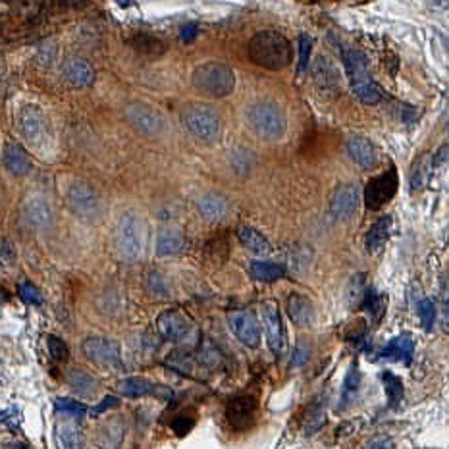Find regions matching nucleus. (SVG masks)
Segmentation results:
<instances>
[{"instance_id": "obj_1", "label": "nucleus", "mask_w": 449, "mask_h": 449, "mask_svg": "<svg viewBox=\"0 0 449 449\" xmlns=\"http://www.w3.org/2000/svg\"><path fill=\"white\" fill-rule=\"evenodd\" d=\"M249 58L261 68L278 71L291 64V43L278 32H261L249 41Z\"/></svg>"}, {"instance_id": "obj_2", "label": "nucleus", "mask_w": 449, "mask_h": 449, "mask_svg": "<svg viewBox=\"0 0 449 449\" xmlns=\"http://www.w3.org/2000/svg\"><path fill=\"white\" fill-rule=\"evenodd\" d=\"M343 64H345V71H347V78L351 81L353 95L359 101H363L364 104H376V102L382 101V89L372 79L366 56L359 48H345L343 50Z\"/></svg>"}, {"instance_id": "obj_3", "label": "nucleus", "mask_w": 449, "mask_h": 449, "mask_svg": "<svg viewBox=\"0 0 449 449\" xmlns=\"http://www.w3.org/2000/svg\"><path fill=\"white\" fill-rule=\"evenodd\" d=\"M249 127L256 137L264 141H276L286 133V114L276 102L258 101L249 106L247 112Z\"/></svg>"}, {"instance_id": "obj_4", "label": "nucleus", "mask_w": 449, "mask_h": 449, "mask_svg": "<svg viewBox=\"0 0 449 449\" xmlns=\"http://www.w3.org/2000/svg\"><path fill=\"white\" fill-rule=\"evenodd\" d=\"M181 122L186 130L197 141L202 143H214L222 133V120L216 110L209 104L191 102L181 110Z\"/></svg>"}, {"instance_id": "obj_5", "label": "nucleus", "mask_w": 449, "mask_h": 449, "mask_svg": "<svg viewBox=\"0 0 449 449\" xmlns=\"http://www.w3.org/2000/svg\"><path fill=\"white\" fill-rule=\"evenodd\" d=\"M193 87L201 93L222 99L232 93L235 87V74L224 62H205L193 71Z\"/></svg>"}, {"instance_id": "obj_6", "label": "nucleus", "mask_w": 449, "mask_h": 449, "mask_svg": "<svg viewBox=\"0 0 449 449\" xmlns=\"http://www.w3.org/2000/svg\"><path fill=\"white\" fill-rule=\"evenodd\" d=\"M114 251L120 261L133 263L141 256L143 251V232H141V220L133 212H124L118 218L114 228Z\"/></svg>"}, {"instance_id": "obj_7", "label": "nucleus", "mask_w": 449, "mask_h": 449, "mask_svg": "<svg viewBox=\"0 0 449 449\" xmlns=\"http://www.w3.org/2000/svg\"><path fill=\"white\" fill-rule=\"evenodd\" d=\"M68 209L85 222H97L102 216V201L95 187L87 181H74L66 191Z\"/></svg>"}, {"instance_id": "obj_8", "label": "nucleus", "mask_w": 449, "mask_h": 449, "mask_svg": "<svg viewBox=\"0 0 449 449\" xmlns=\"http://www.w3.org/2000/svg\"><path fill=\"white\" fill-rule=\"evenodd\" d=\"M124 118L135 132L143 133L147 137H158L166 127V120L163 114L147 102H127L124 109Z\"/></svg>"}, {"instance_id": "obj_9", "label": "nucleus", "mask_w": 449, "mask_h": 449, "mask_svg": "<svg viewBox=\"0 0 449 449\" xmlns=\"http://www.w3.org/2000/svg\"><path fill=\"white\" fill-rule=\"evenodd\" d=\"M20 132L33 147H43L50 139V127L45 112L37 104H25L18 116Z\"/></svg>"}, {"instance_id": "obj_10", "label": "nucleus", "mask_w": 449, "mask_h": 449, "mask_svg": "<svg viewBox=\"0 0 449 449\" xmlns=\"http://www.w3.org/2000/svg\"><path fill=\"white\" fill-rule=\"evenodd\" d=\"M156 328L163 338L170 341H184L193 333V320L181 309H168L158 315Z\"/></svg>"}, {"instance_id": "obj_11", "label": "nucleus", "mask_w": 449, "mask_h": 449, "mask_svg": "<svg viewBox=\"0 0 449 449\" xmlns=\"http://www.w3.org/2000/svg\"><path fill=\"white\" fill-rule=\"evenodd\" d=\"M81 351L91 363L101 364V366H120L122 364V347L116 340L87 338L81 343Z\"/></svg>"}, {"instance_id": "obj_12", "label": "nucleus", "mask_w": 449, "mask_h": 449, "mask_svg": "<svg viewBox=\"0 0 449 449\" xmlns=\"http://www.w3.org/2000/svg\"><path fill=\"white\" fill-rule=\"evenodd\" d=\"M261 312H263V324L264 330H266L268 347L274 355L279 357L286 349V336H284V324H282V317H279L278 303L264 301L261 305Z\"/></svg>"}, {"instance_id": "obj_13", "label": "nucleus", "mask_w": 449, "mask_h": 449, "mask_svg": "<svg viewBox=\"0 0 449 449\" xmlns=\"http://www.w3.org/2000/svg\"><path fill=\"white\" fill-rule=\"evenodd\" d=\"M228 326L233 336L247 347H256L261 341L258 320L251 310H232L228 312Z\"/></svg>"}, {"instance_id": "obj_14", "label": "nucleus", "mask_w": 449, "mask_h": 449, "mask_svg": "<svg viewBox=\"0 0 449 449\" xmlns=\"http://www.w3.org/2000/svg\"><path fill=\"white\" fill-rule=\"evenodd\" d=\"M397 191V174L395 170H387L382 176H376L368 181L364 191V201L371 210H378L386 202L392 201V197Z\"/></svg>"}, {"instance_id": "obj_15", "label": "nucleus", "mask_w": 449, "mask_h": 449, "mask_svg": "<svg viewBox=\"0 0 449 449\" xmlns=\"http://www.w3.org/2000/svg\"><path fill=\"white\" fill-rule=\"evenodd\" d=\"M116 389L124 397H145V395H155L158 399H170L172 389L166 386L155 384L148 378L143 376H130V378L120 380L116 384Z\"/></svg>"}, {"instance_id": "obj_16", "label": "nucleus", "mask_w": 449, "mask_h": 449, "mask_svg": "<svg viewBox=\"0 0 449 449\" xmlns=\"http://www.w3.org/2000/svg\"><path fill=\"white\" fill-rule=\"evenodd\" d=\"M359 201H361L359 187L353 184H343L333 191L332 199H330V214L338 220L349 218L359 207Z\"/></svg>"}, {"instance_id": "obj_17", "label": "nucleus", "mask_w": 449, "mask_h": 449, "mask_svg": "<svg viewBox=\"0 0 449 449\" xmlns=\"http://www.w3.org/2000/svg\"><path fill=\"white\" fill-rule=\"evenodd\" d=\"M256 403L251 395H237L233 397L232 401L228 403V409H226V417L228 422L235 430H247L253 418H255Z\"/></svg>"}, {"instance_id": "obj_18", "label": "nucleus", "mask_w": 449, "mask_h": 449, "mask_svg": "<svg viewBox=\"0 0 449 449\" xmlns=\"http://www.w3.org/2000/svg\"><path fill=\"white\" fill-rule=\"evenodd\" d=\"M64 78L70 83L71 87H78V89H85L91 87L95 81V70L91 64L87 62L85 58H79V56H70L66 58V62L62 66Z\"/></svg>"}, {"instance_id": "obj_19", "label": "nucleus", "mask_w": 449, "mask_h": 449, "mask_svg": "<svg viewBox=\"0 0 449 449\" xmlns=\"http://www.w3.org/2000/svg\"><path fill=\"white\" fill-rule=\"evenodd\" d=\"M197 210L202 216V220H207L210 224L222 222L228 212H230V202L224 195L220 193H205L199 197L197 201Z\"/></svg>"}, {"instance_id": "obj_20", "label": "nucleus", "mask_w": 449, "mask_h": 449, "mask_svg": "<svg viewBox=\"0 0 449 449\" xmlns=\"http://www.w3.org/2000/svg\"><path fill=\"white\" fill-rule=\"evenodd\" d=\"M347 153L364 170H372L378 164V153L371 141L363 135H353L347 139Z\"/></svg>"}, {"instance_id": "obj_21", "label": "nucleus", "mask_w": 449, "mask_h": 449, "mask_svg": "<svg viewBox=\"0 0 449 449\" xmlns=\"http://www.w3.org/2000/svg\"><path fill=\"white\" fill-rule=\"evenodd\" d=\"M186 245L187 241L184 232L179 228H174V226H166L156 235V253L160 256L179 255L186 249Z\"/></svg>"}, {"instance_id": "obj_22", "label": "nucleus", "mask_w": 449, "mask_h": 449, "mask_svg": "<svg viewBox=\"0 0 449 449\" xmlns=\"http://www.w3.org/2000/svg\"><path fill=\"white\" fill-rule=\"evenodd\" d=\"M2 163L4 168L14 174V176H25L32 170V158L29 153L25 151L20 143H10L4 148V155H2Z\"/></svg>"}, {"instance_id": "obj_23", "label": "nucleus", "mask_w": 449, "mask_h": 449, "mask_svg": "<svg viewBox=\"0 0 449 449\" xmlns=\"http://www.w3.org/2000/svg\"><path fill=\"white\" fill-rule=\"evenodd\" d=\"M24 216L35 228H47L53 222V210L43 197H32L24 202Z\"/></svg>"}, {"instance_id": "obj_24", "label": "nucleus", "mask_w": 449, "mask_h": 449, "mask_svg": "<svg viewBox=\"0 0 449 449\" xmlns=\"http://www.w3.org/2000/svg\"><path fill=\"white\" fill-rule=\"evenodd\" d=\"M392 232V216L378 218L374 224L368 228V232L364 235V247L368 253H378L380 249L386 245L387 237Z\"/></svg>"}, {"instance_id": "obj_25", "label": "nucleus", "mask_w": 449, "mask_h": 449, "mask_svg": "<svg viewBox=\"0 0 449 449\" xmlns=\"http://www.w3.org/2000/svg\"><path fill=\"white\" fill-rule=\"evenodd\" d=\"M286 309L289 318L293 320V324L297 326H309L312 320V303L301 293H291L287 297Z\"/></svg>"}, {"instance_id": "obj_26", "label": "nucleus", "mask_w": 449, "mask_h": 449, "mask_svg": "<svg viewBox=\"0 0 449 449\" xmlns=\"http://www.w3.org/2000/svg\"><path fill=\"white\" fill-rule=\"evenodd\" d=\"M237 240L243 247H247L255 255H268L272 251L270 241L264 237L263 233L255 230L253 226H240L237 228Z\"/></svg>"}, {"instance_id": "obj_27", "label": "nucleus", "mask_w": 449, "mask_h": 449, "mask_svg": "<svg viewBox=\"0 0 449 449\" xmlns=\"http://www.w3.org/2000/svg\"><path fill=\"white\" fill-rule=\"evenodd\" d=\"M312 78H315V83H317L322 91H333L340 79H338V71L333 68V64L324 58V56H318L317 62L312 66Z\"/></svg>"}, {"instance_id": "obj_28", "label": "nucleus", "mask_w": 449, "mask_h": 449, "mask_svg": "<svg viewBox=\"0 0 449 449\" xmlns=\"http://www.w3.org/2000/svg\"><path fill=\"white\" fill-rule=\"evenodd\" d=\"M130 45L133 47L135 53H139L145 58H160L166 53V47L160 39H156L153 35L147 33H137L130 39Z\"/></svg>"}, {"instance_id": "obj_29", "label": "nucleus", "mask_w": 449, "mask_h": 449, "mask_svg": "<svg viewBox=\"0 0 449 449\" xmlns=\"http://www.w3.org/2000/svg\"><path fill=\"white\" fill-rule=\"evenodd\" d=\"M413 351H415V343L410 340V336L409 333H401V336H397L394 340L387 341V345L380 353H382V357H387V359L410 361Z\"/></svg>"}, {"instance_id": "obj_30", "label": "nucleus", "mask_w": 449, "mask_h": 449, "mask_svg": "<svg viewBox=\"0 0 449 449\" xmlns=\"http://www.w3.org/2000/svg\"><path fill=\"white\" fill-rule=\"evenodd\" d=\"M249 272L258 282H276L286 276V268L272 261H253L249 266Z\"/></svg>"}, {"instance_id": "obj_31", "label": "nucleus", "mask_w": 449, "mask_h": 449, "mask_svg": "<svg viewBox=\"0 0 449 449\" xmlns=\"http://www.w3.org/2000/svg\"><path fill=\"white\" fill-rule=\"evenodd\" d=\"M66 380L71 389H76L81 395H91L97 389V380L83 368H70V372L66 374Z\"/></svg>"}, {"instance_id": "obj_32", "label": "nucleus", "mask_w": 449, "mask_h": 449, "mask_svg": "<svg viewBox=\"0 0 449 449\" xmlns=\"http://www.w3.org/2000/svg\"><path fill=\"white\" fill-rule=\"evenodd\" d=\"M326 422V399L318 397L315 403L310 405L307 410V418H305V432L315 434L318 432Z\"/></svg>"}, {"instance_id": "obj_33", "label": "nucleus", "mask_w": 449, "mask_h": 449, "mask_svg": "<svg viewBox=\"0 0 449 449\" xmlns=\"http://www.w3.org/2000/svg\"><path fill=\"white\" fill-rule=\"evenodd\" d=\"M58 441L62 449H85V438L76 426L64 424L58 428Z\"/></svg>"}, {"instance_id": "obj_34", "label": "nucleus", "mask_w": 449, "mask_h": 449, "mask_svg": "<svg viewBox=\"0 0 449 449\" xmlns=\"http://www.w3.org/2000/svg\"><path fill=\"white\" fill-rule=\"evenodd\" d=\"M382 382H384V392L387 395V401L392 407H397L403 399V382L399 376H395L394 372H384L382 374Z\"/></svg>"}, {"instance_id": "obj_35", "label": "nucleus", "mask_w": 449, "mask_h": 449, "mask_svg": "<svg viewBox=\"0 0 449 449\" xmlns=\"http://www.w3.org/2000/svg\"><path fill=\"white\" fill-rule=\"evenodd\" d=\"M166 364L172 366L174 371L181 372V374H187V376H195V368H197L193 359L187 355V353H179V351L170 353V357L166 359Z\"/></svg>"}, {"instance_id": "obj_36", "label": "nucleus", "mask_w": 449, "mask_h": 449, "mask_svg": "<svg viewBox=\"0 0 449 449\" xmlns=\"http://www.w3.org/2000/svg\"><path fill=\"white\" fill-rule=\"evenodd\" d=\"M359 384H361V374H359L357 364H353L349 368L345 382H343V389H341V401H345V405L355 397V394L359 392Z\"/></svg>"}, {"instance_id": "obj_37", "label": "nucleus", "mask_w": 449, "mask_h": 449, "mask_svg": "<svg viewBox=\"0 0 449 449\" xmlns=\"http://www.w3.org/2000/svg\"><path fill=\"white\" fill-rule=\"evenodd\" d=\"M55 407L58 413H62L66 417H83L87 413V407L81 401H74L68 397H58L55 401Z\"/></svg>"}, {"instance_id": "obj_38", "label": "nucleus", "mask_w": 449, "mask_h": 449, "mask_svg": "<svg viewBox=\"0 0 449 449\" xmlns=\"http://www.w3.org/2000/svg\"><path fill=\"white\" fill-rule=\"evenodd\" d=\"M47 345H48V353L50 357L55 359L56 363H66L68 361V357H70V347H68V343L64 340H60L58 336H48L47 338Z\"/></svg>"}, {"instance_id": "obj_39", "label": "nucleus", "mask_w": 449, "mask_h": 449, "mask_svg": "<svg viewBox=\"0 0 449 449\" xmlns=\"http://www.w3.org/2000/svg\"><path fill=\"white\" fill-rule=\"evenodd\" d=\"M364 307L371 312V317L380 318V315L384 312V297L378 295V291L368 289V291H364Z\"/></svg>"}, {"instance_id": "obj_40", "label": "nucleus", "mask_w": 449, "mask_h": 449, "mask_svg": "<svg viewBox=\"0 0 449 449\" xmlns=\"http://www.w3.org/2000/svg\"><path fill=\"white\" fill-rule=\"evenodd\" d=\"M418 309V318H420V322L424 326V330H432L434 326V318H436V309H434V303L432 299H422V301L417 305Z\"/></svg>"}, {"instance_id": "obj_41", "label": "nucleus", "mask_w": 449, "mask_h": 449, "mask_svg": "<svg viewBox=\"0 0 449 449\" xmlns=\"http://www.w3.org/2000/svg\"><path fill=\"white\" fill-rule=\"evenodd\" d=\"M310 50H312V39H310L307 33H301L299 35V66H297L299 74H303V71L309 68Z\"/></svg>"}, {"instance_id": "obj_42", "label": "nucleus", "mask_w": 449, "mask_h": 449, "mask_svg": "<svg viewBox=\"0 0 449 449\" xmlns=\"http://www.w3.org/2000/svg\"><path fill=\"white\" fill-rule=\"evenodd\" d=\"M309 357L310 343L307 340H299L293 349V357H291V361H289V366H291V368H299V366H303V364L309 361Z\"/></svg>"}, {"instance_id": "obj_43", "label": "nucleus", "mask_w": 449, "mask_h": 449, "mask_svg": "<svg viewBox=\"0 0 449 449\" xmlns=\"http://www.w3.org/2000/svg\"><path fill=\"white\" fill-rule=\"evenodd\" d=\"M18 293H20V297H22L27 305H41V303H43V295H41V291L37 289V287L33 286L32 282H24V284H20Z\"/></svg>"}, {"instance_id": "obj_44", "label": "nucleus", "mask_w": 449, "mask_h": 449, "mask_svg": "<svg viewBox=\"0 0 449 449\" xmlns=\"http://www.w3.org/2000/svg\"><path fill=\"white\" fill-rule=\"evenodd\" d=\"M0 263H16V249H14V245H12L6 237H0Z\"/></svg>"}, {"instance_id": "obj_45", "label": "nucleus", "mask_w": 449, "mask_h": 449, "mask_svg": "<svg viewBox=\"0 0 449 449\" xmlns=\"http://www.w3.org/2000/svg\"><path fill=\"white\" fill-rule=\"evenodd\" d=\"M441 330L449 333V284H445L441 295Z\"/></svg>"}, {"instance_id": "obj_46", "label": "nucleus", "mask_w": 449, "mask_h": 449, "mask_svg": "<svg viewBox=\"0 0 449 449\" xmlns=\"http://www.w3.org/2000/svg\"><path fill=\"white\" fill-rule=\"evenodd\" d=\"M147 289L151 293H166V284L158 274H148L147 276Z\"/></svg>"}, {"instance_id": "obj_47", "label": "nucleus", "mask_w": 449, "mask_h": 449, "mask_svg": "<svg viewBox=\"0 0 449 449\" xmlns=\"http://www.w3.org/2000/svg\"><path fill=\"white\" fill-rule=\"evenodd\" d=\"M351 286L355 287V289H351L347 295H349V303L353 305V303L361 301V297H363V276H353Z\"/></svg>"}, {"instance_id": "obj_48", "label": "nucleus", "mask_w": 449, "mask_h": 449, "mask_svg": "<svg viewBox=\"0 0 449 449\" xmlns=\"http://www.w3.org/2000/svg\"><path fill=\"white\" fill-rule=\"evenodd\" d=\"M197 35H199V25L195 24V22L181 27V41H184V43H191V41H195Z\"/></svg>"}, {"instance_id": "obj_49", "label": "nucleus", "mask_w": 449, "mask_h": 449, "mask_svg": "<svg viewBox=\"0 0 449 449\" xmlns=\"http://www.w3.org/2000/svg\"><path fill=\"white\" fill-rule=\"evenodd\" d=\"M112 407H118V399L114 395H109V397H104V399L95 407L93 415H101V413H104L106 409H112Z\"/></svg>"}, {"instance_id": "obj_50", "label": "nucleus", "mask_w": 449, "mask_h": 449, "mask_svg": "<svg viewBox=\"0 0 449 449\" xmlns=\"http://www.w3.org/2000/svg\"><path fill=\"white\" fill-rule=\"evenodd\" d=\"M449 163V147L448 145H443V147H440L438 151H436V155L432 156V166H441V164Z\"/></svg>"}, {"instance_id": "obj_51", "label": "nucleus", "mask_w": 449, "mask_h": 449, "mask_svg": "<svg viewBox=\"0 0 449 449\" xmlns=\"http://www.w3.org/2000/svg\"><path fill=\"white\" fill-rule=\"evenodd\" d=\"M363 449H394L392 441L384 440V438H378V440H372L371 443H366Z\"/></svg>"}, {"instance_id": "obj_52", "label": "nucleus", "mask_w": 449, "mask_h": 449, "mask_svg": "<svg viewBox=\"0 0 449 449\" xmlns=\"http://www.w3.org/2000/svg\"><path fill=\"white\" fill-rule=\"evenodd\" d=\"M434 6H440V8H448L449 0H432Z\"/></svg>"}, {"instance_id": "obj_53", "label": "nucleus", "mask_w": 449, "mask_h": 449, "mask_svg": "<svg viewBox=\"0 0 449 449\" xmlns=\"http://www.w3.org/2000/svg\"><path fill=\"white\" fill-rule=\"evenodd\" d=\"M118 4H120V6H130V4H132L133 0H116Z\"/></svg>"}, {"instance_id": "obj_54", "label": "nucleus", "mask_w": 449, "mask_h": 449, "mask_svg": "<svg viewBox=\"0 0 449 449\" xmlns=\"http://www.w3.org/2000/svg\"><path fill=\"white\" fill-rule=\"evenodd\" d=\"M6 297V291H4V287L0 286V299H4Z\"/></svg>"}, {"instance_id": "obj_55", "label": "nucleus", "mask_w": 449, "mask_h": 449, "mask_svg": "<svg viewBox=\"0 0 449 449\" xmlns=\"http://www.w3.org/2000/svg\"><path fill=\"white\" fill-rule=\"evenodd\" d=\"M68 2H74V0H68Z\"/></svg>"}, {"instance_id": "obj_56", "label": "nucleus", "mask_w": 449, "mask_h": 449, "mask_svg": "<svg viewBox=\"0 0 449 449\" xmlns=\"http://www.w3.org/2000/svg\"><path fill=\"white\" fill-rule=\"evenodd\" d=\"M448 130H449V124H448Z\"/></svg>"}]
</instances>
